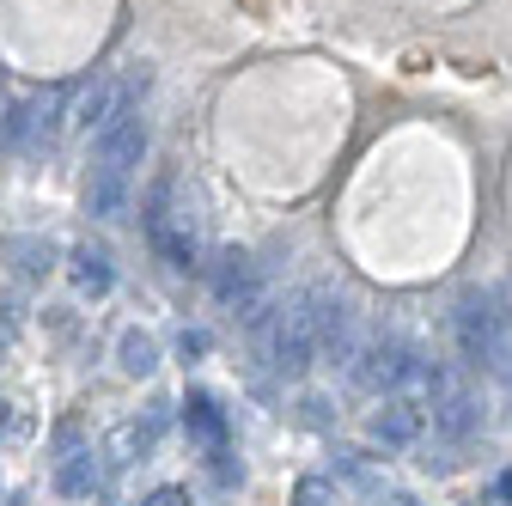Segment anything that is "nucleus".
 Here are the masks:
<instances>
[{"instance_id":"obj_1","label":"nucleus","mask_w":512,"mask_h":506,"mask_svg":"<svg viewBox=\"0 0 512 506\" xmlns=\"http://www.w3.org/2000/svg\"><path fill=\"white\" fill-rule=\"evenodd\" d=\"M452 336L464 366L476 372H512V324L500 311V293H464L452 311Z\"/></svg>"},{"instance_id":"obj_2","label":"nucleus","mask_w":512,"mask_h":506,"mask_svg":"<svg viewBox=\"0 0 512 506\" xmlns=\"http://www.w3.org/2000/svg\"><path fill=\"white\" fill-rule=\"evenodd\" d=\"M324 299H330V287H311V293H299L281 318H275V330L263 336V348H269V366L281 372V378H299L305 366H311V354H317V336H324Z\"/></svg>"},{"instance_id":"obj_3","label":"nucleus","mask_w":512,"mask_h":506,"mask_svg":"<svg viewBox=\"0 0 512 506\" xmlns=\"http://www.w3.org/2000/svg\"><path fill=\"white\" fill-rule=\"evenodd\" d=\"M415 348L409 342H397V336H378V342H366L360 354H354V385L360 391H372V397H397L403 385H409V372H415Z\"/></svg>"},{"instance_id":"obj_4","label":"nucleus","mask_w":512,"mask_h":506,"mask_svg":"<svg viewBox=\"0 0 512 506\" xmlns=\"http://www.w3.org/2000/svg\"><path fill=\"white\" fill-rule=\"evenodd\" d=\"M317 354H324L330 366H354V354H360V311L336 287L324 299V336H317Z\"/></svg>"},{"instance_id":"obj_5","label":"nucleus","mask_w":512,"mask_h":506,"mask_svg":"<svg viewBox=\"0 0 512 506\" xmlns=\"http://www.w3.org/2000/svg\"><path fill=\"white\" fill-rule=\"evenodd\" d=\"M421 433H427V409L415 397H384V409L372 415V439H378V446H391V452L415 446Z\"/></svg>"},{"instance_id":"obj_6","label":"nucleus","mask_w":512,"mask_h":506,"mask_svg":"<svg viewBox=\"0 0 512 506\" xmlns=\"http://www.w3.org/2000/svg\"><path fill=\"white\" fill-rule=\"evenodd\" d=\"M141 159H147V122L128 116L122 129H110V135L98 141V159H92V165H104V171H116V177H135Z\"/></svg>"},{"instance_id":"obj_7","label":"nucleus","mask_w":512,"mask_h":506,"mask_svg":"<svg viewBox=\"0 0 512 506\" xmlns=\"http://www.w3.org/2000/svg\"><path fill=\"white\" fill-rule=\"evenodd\" d=\"M263 293H269L263 269H256L250 257H238V250H232V257L220 263V275H214V299H220V305H232V311H244L250 299H263Z\"/></svg>"},{"instance_id":"obj_8","label":"nucleus","mask_w":512,"mask_h":506,"mask_svg":"<svg viewBox=\"0 0 512 506\" xmlns=\"http://www.w3.org/2000/svg\"><path fill=\"white\" fill-rule=\"evenodd\" d=\"M433 427L445 433V439H470L476 427H482V409H476V397L464 391V385H452L439 403H433Z\"/></svg>"},{"instance_id":"obj_9","label":"nucleus","mask_w":512,"mask_h":506,"mask_svg":"<svg viewBox=\"0 0 512 506\" xmlns=\"http://www.w3.org/2000/svg\"><path fill=\"white\" fill-rule=\"evenodd\" d=\"M128 183H135V177H116V171L92 165V183H86V214H98V220H122V208H128Z\"/></svg>"},{"instance_id":"obj_10","label":"nucleus","mask_w":512,"mask_h":506,"mask_svg":"<svg viewBox=\"0 0 512 506\" xmlns=\"http://www.w3.org/2000/svg\"><path fill=\"white\" fill-rule=\"evenodd\" d=\"M0 250H7V263H13L19 275H31V281H43V275L55 269V244H49V238H31V232H13L7 244H0Z\"/></svg>"},{"instance_id":"obj_11","label":"nucleus","mask_w":512,"mask_h":506,"mask_svg":"<svg viewBox=\"0 0 512 506\" xmlns=\"http://www.w3.org/2000/svg\"><path fill=\"white\" fill-rule=\"evenodd\" d=\"M55 488L68 494V500H86V494L98 488V464H92V452H68V458H61V470H55Z\"/></svg>"},{"instance_id":"obj_12","label":"nucleus","mask_w":512,"mask_h":506,"mask_svg":"<svg viewBox=\"0 0 512 506\" xmlns=\"http://www.w3.org/2000/svg\"><path fill=\"white\" fill-rule=\"evenodd\" d=\"M74 281H80V293H110V281H116V269H110V257H104V250H74Z\"/></svg>"},{"instance_id":"obj_13","label":"nucleus","mask_w":512,"mask_h":506,"mask_svg":"<svg viewBox=\"0 0 512 506\" xmlns=\"http://www.w3.org/2000/svg\"><path fill=\"white\" fill-rule=\"evenodd\" d=\"M183 409H189V427H196V433L208 439V446L220 452V446H226V415L214 409V397H202V391H189V403H183Z\"/></svg>"},{"instance_id":"obj_14","label":"nucleus","mask_w":512,"mask_h":506,"mask_svg":"<svg viewBox=\"0 0 512 506\" xmlns=\"http://www.w3.org/2000/svg\"><path fill=\"white\" fill-rule=\"evenodd\" d=\"M153 366H159V342H153L147 330H128V336H122V372H128V378H147Z\"/></svg>"},{"instance_id":"obj_15","label":"nucleus","mask_w":512,"mask_h":506,"mask_svg":"<svg viewBox=\"0 0 512 506\" xmlns=\"http://www.w3.org/2000/svg\"><path fill=\"white\" fill-rule=\"evenodd\" d=\"M147 446H153V427H141V421H122V427L110 433V464H135Z\"/></svg>"},{"instance_id":"obj_16","label":"nucleus","mask_w":512,"mask_h":506,"mask_svg":"<svg viewBox=\"0 0 512 506\" xmlns=\"http://www.w3.org/2000/svg\"><path fill=\"white\" fill-rule=\"evenodd\" d=\"M293 506H336V488H330L324 476H299V488H293Z\"/></svg>"},{"instance_id":"obj_17","label":"nucleus","mask_w":512,"mask_h":506,"mask_svg":"<svg viewBox=\"0 0 512 506\" xmlns=\"http://www.w3.org/2000/svg\"><path fill=\"white\" fill-rule=\"evenodd\" d=\"M141 506H189V494H183V488H153Z\"/></svg>"},{"instance_id":"obj_18","label":"nucleus","mask_w":512,"mask_h":506,"mask_svg":"<svg viewBox=\"0 0 512 506\" xmlns=\"http://www.w3.org/2000/svg\"><path fill=\"white\" fill-rule=\"evenodd\" d=\"M177 348H183V360H196V354H208V330H183V342H177Z\"/></svg>"},{"instance_id":"obj_19","label":"nucleus","mask_w":512,"mask_h":506,"mask_svg":"<svg viewBox=\"0 0 512 506\" xmlns=\"http://www.w3.org/2000/svg\"><path fill=\"white\" fill-rule=\"evenodd\" d=\"M494 500H500V506H512V476H500V482H494Z\"/></svg>"},{"instance_id":"obj_20","label":"nucleus","mask_w":512,"mask_h":506,"mask_svg":"<svg viewBox=\"0 0 512 506\" xmlns=\"http://www.w3.org/2000/svg\"><path fill=\"white\" fill-rule=\"evenodd\" d=\"M0 427H7V409H0Z\"/></svg>"},{"instance_id":"obj_21","label":"nucleus","mask_w":512,"mask_h":506,"mask_svg":"<svg viewBox=\"0 0 512 506\" xmlns=\"http://www.w3.org/2000/svg\"><path fill=\"white\" fill-rule=\"evenodd\" d=\"M506 385H512V372H506Z\"/></svg>"},{"instance_id":"obj_22","label":"nucleus","mask_w":512,"mask_h":506,"mask_svg":"<svg viewBox=\"0 0 512 506\" xmlns=\"http://www.w3.org/2000/svg\"><path fill=\"white\" fill-rule=\"evenodd\" d=\"M403 506H415V500H403Z\"/></svg>"}]
</instances>
